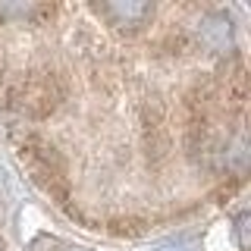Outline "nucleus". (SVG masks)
Masks as SVG:
<instances>
[{
	"label": "nucleus",
	"mask_w": 251,
	"mask_h": 251,
	"mask_svg": "<svg viewBox=\"0 0 251 251\" xmlns=\"http://www.w3.org/2000/svg\"><path fill=\"white\" fill-rule=\"evenodd\" d=\"M201 38H204V44L210 47V50H226L232 41V25H229V19L226 16H210V19H204V25H201Z\"/></svg>",
	"instance_id": "7ed1b4c3"
},
{
	"label": "nucleus",
	"mask_w": 251,
	"mask_h": 251,
	"mask_svg": "<svg viewBox=\"0 0 251 251\" xmlns=\"http://www.w3.org/2000/svg\"><path fill=\"white\" fill-rule=\"evenodd\" d=\"M235 226H239V245H242V248H248V214H242Z\"/></svg>",
	"instance_id": "39448f33"
},
{
	"label": "nucleus",
	"mask_w": 251,
	"mask_h": 251,
	"mask_svg": "<svg viewBox=\"0 0 251 251\" xmlns=\"http://www.w3.org/2000/svg\"><path fill=\"white\" fill-rule=\"evenodd\" d=\"M100 13L120 28H138V25H145V19L154 13V6L145 3V0H113V3L100 6Z\"/></svg>",
	"instance_id": "f03ea898"
},
{
	"label": "nucleus",
	"mask_w": 251,
	"mask_h": 251,
	"mask_svg": "<svg viewBox=\"0 0 251 251\" xmlns=\"http://www.w3.org/2000/svg\"><path fill=\"white\" fill-rule=\"evenodd\" d=\"M25 251H60V242L53 235H38V239H31V245Z\"/></svg>",
	"instance_id": "20e7f679"
},
{
	"label": "nucleus",
	"mask_w": 251,
	"mask_h": 251,
	"mask_svg": "<svg viewBox=\"0 0 251 251\" xmlns=\"http://www.w3.org/2000/svg\"><path fill=\"white\" fill-rule=\"evenodd\" d=\"M57 85L50 75H25L16 88V104L35 116H44L57 107Z\"/></svg>",
	"instance_id": "f257e3e1"
},
{
	"label": "nucleus",
	"mask_w": 251,
	"mask_h": 251,
	"mask_svg": "<svg viewBox=\"0 0 251 251\" xmlns=\"http://www.w3.org/2000/svg\"><path fill=\"white\" fill-rule=\"evenodd\" d=\"M0 251H6V245H3V242H0Z\"/></svg>",
	"instance_id": "423d86ee"
}]
</instances>
